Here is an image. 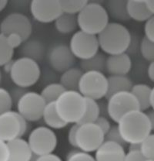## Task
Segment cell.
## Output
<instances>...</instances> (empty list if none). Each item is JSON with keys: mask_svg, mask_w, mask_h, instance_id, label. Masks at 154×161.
<instances>
[{"mask_svg": "<svg viewBox=\"0 0 154 161\" xmlns=\"http://www.w3.org/2000/svg\"><path fill=\"white\" fill-rule=\"evenodd\" d=\"M97 38L100 50L110 56L127 53L131 43L132 34L122 23L110 22Z\"/></svg>", "mask_w": 154, "mask_h": 161, "instance_id": "1", "label": "cell"}, {"mask_svg": "<svg viewBox=\"0 0 154 161\" xmlns=\"http://www.w3.org/2000/svg\"><path fill=\"white\" fill-rule=\"evenodd\" d=\"M116 124L127 145L140 143L152 132L146 114L140 110L128 112Z\"/></svg>", "mask_w": 154, "mask_h": 161, "instance_id": "2", "label": "cell"}, {"mask_svg": "<svg viewBox=\"0 0 154 161\" xmlns=\"http://www.w3.org/2000/svg\"><path fill=\"white\" fill-rule=\"evenodd\" d=\"M79 30L98 36L110 23V17L104 6L98 2H89L77 15Z\"/></svg>", "mask_w": 154, "mask_h": 161, "instance_id": "3", "label": "cell"}, {"mask_svg": "<svg viewBox=\"0 0 154 161\" xmlns=\"http://www.w3.org/2000/svg\"><path fill=\"white\" fill-rule=\"evenodd\" d=\"M86 106L85 98L77 91H65L56 102V108L61 119L68 124H78Z\"/></svg>", "mask_w": 154, "mask_h": 161, "instance_id": "4", "label": "cell"}, {"mask_svg": "<svg viewBox=\"0 0 154 161\" xmlns=\"http://www.w3.org/2000/svg\"><path fill=\"white\" fill-rule=\"evenodd\" d=\"M9 75L16 86L27 89L38 81L41 77V68L38 62L20 57L14 60Z\"/></svg>", "mask_w": 154, "mask_h": 161, "instance_id": "5", "label": "cell"}, {"mask_svg": "<svg viewBox=\"0 0 154 161\" xmlns=\"http://www.w3.org/2000/svg\"><path fill=\"white\" fill-rule=\"evenodd\" d=\"M78 92L84 98L96 101L106 98L108 77L103 72H84L79 85Z\"/></svg>", "mask_w": 154, "mask_h": 161, "instance_id": "6", "label": "cell"}, {"mask_svg": "<svg viewBox=\"0 0 154 161\" xmlns=\"http://www.w3.org/2000/svg\"><path fill=\"white\" fill-rule=\"evenodd\" d=\"M27 141L33 154L37 157L53 153L58 144L56 132L46 125L38 126L32 130Z\"/></svg>", "mask_w": 154, "mask_h": 161, "instance_id": "7", "label": "cell"}, {"mask_svg": "<svg viewBox=\"0 0 154 161\" xmlns=\"http://www.w3.org/2000/svg\"><path fill=\"white\" fill-rule=\"evenodd\" d=\"M29 122L16 111L10 110L0 115V140L8 142L23 138L29 130Z\"/></svg>", "mask_w": 154, "mask_h": 161, "instance_id": "8", "label": "cell"}, {"mask_svg": "<svg viewBox=\"0 0 154 161\" xmlns=\"http://www.w3.org/2000/svg\"><path fill=\"white\" fill-rule=\"evenodd\" d=\"M106 99L107 115L116 123L128 112L140 110L138 102L131 92H119Z\"/></svg>", "mask_w": 154, "mask_h": 161, "instance_id": "9", "label": "cell"}, {"mask_svg": "<svg viewBox=\"0 0 154 161\" xmlns=\"http://www.w3.org/2000/svg\"><path fill=\"white\" fill-rule=\"evenodd\" d=\"M105 141V134L95 123L79 124L76 132L77 149L83 152L95 153Z\"/></svg>", "mask_w": 154, "mask_h": 161, "instance_id": "10", "label": "cell"}, {"mask_svg": "<svg viewBox=\"0 0 154 161\" xmlns=\"http://www.w3.org/2000/svg\"><path fill=\"white\" fill-rule=\"evenodd\" d=\"M46 103L39 93L28 91L16 105V112L29 122L42 119Z\"/></svg>", "mask_w": 154, "mask_h": 161, "instance_id": "11", "label": "cell"}, {"mask_svg": "<svg viewBox=\"0 0 154 161\" xmlns=\"http://www.w3.org/2000/svg\"><path fill=\"white\" fill-rule=\"evenodd\" d=\"M76 59L86 60L100 52L97 36L89 34L79 30L73 33L69 44Z\"/></svg>", "mask_w": 154, "mask_h": 161, "instance_id": "12", "label": "cell"}, {"mask_svg": "<svg viewBox=\"0 0 154 161\" xmlns=\"http://www.w3.org/2000/svg\"><path fill=\"white\" fill-rule=\"evenodd\" d=\"M33 33V24L27 16L21 13H13L6 16L0 23V33L4 36L16 33L24 41L29 39Z\"/></svg>", "mask_w": 154, "mask_h": 161, "instance_id": "13", "label": "cell"}, {"mask_svg": "<svg viewBox=\"0 0 154 161\" xmlns=\"http://www.w3.org/2000/svg\"><path fill=\"white\" fill-rule=\"evenodd\" d=\"M29 9L33 19L41 23H54L62 14L59 0H33Z\"/></svg>", "mask_w": 154, "mask_h": 161, "instance_id": "14", "label": "cell"}, {"mask_svg": "<svg viewBox=\"0 0 154 161\" xmlns=\"http://www.w3.org/2000/svg\"><path fill=\"white\" fill-rule=\"evenodd\" d=\"M47 59L50 68L55 71L62 74L74 67L76 58L69 45L59 43L53 46L49 50Z\"/></svg>", "mask_w": 154, "mask_h": 161, "instance_id": "15", "label": "cell"}, {"mask_svg": "<svg viewBox=\"0 0 154 161\" xmlns=\"http://www.w3.org/2000/svg\"><path fill=\"white\" fill-rule=\"evenodd\" d=\"M133 62L128 53L110 55L106 58V72L111 75H127L130 72Z\"/></svg>", "mask_w": 154, "mask_h": 161, "instance_id": "16", "label": "cell"}, {"mask_svg": "<svg viewBox=\"0 0 154 161\" xmlns=\"http://www.w3.org/2000/svg\"><path fill=\"white\" fill-rule=\"evenodd\" d=\"M125 147L110 141L105 140L95 152L96 161H123Z\"/></svg>", "mask_w": 154, "mask_h": 161, "instance_id": "17", "label": "cell"}, {"mask_svg": "<svg viewBox=\"0 0 154 161\" xmlns=\"http://www.w3.org/2000/svg\"><path fill=\"white\" fill-rule=\"evenodd\" d=\"M9 150V161H29L34 156L28 141L16 138L6 142Z\"/></svg>", "mask_w": 154, "mask_h": 161, "instance_id": "18", "label": "cell"}, {"mask_svg": "<svg viewBox=\"0 0 154 161\" xmlns=\"http://www.w3.org/2000/svg\"><path fill=\"white\" fill-rule=\"evenodd\" d=\"M21 58H26L36 62L43 60L46 54V50L44 44L36 39H28L23 42L19 48Z\"/></svg>", "mask_w": 154, "mask_h": 161, "instance_id": "19", "label": "cell"}, {"mask_svg": "<svg viewBox=\"0 0 154 161\" xmlns=\"http://www.w3.org/2000/svg\"><path fill=\"white\" fill-rule=\"evenodd\" d=\"M128 0H108L105 2L104 7L109 17L115 20L116 23L127 22L130 20L127 11Z\"/></svg>", "mask_w": 154, "mask_h": 161, "instance_id": "20", "label": "cell"}, {"mask_svg": "<svg viewBox=\"0 0 154 161\" xmlns=\"http://www.w3.org/2000/svg\"><path fill=\"white\" fill-rule=\"evenodd\" d=\"M127 11L130 19L140 23H146L153 16L146 3V1L142 0H128Z\"/></svg>", "mask_w": 154, "mask_h": 161, "instance_id": "21", "label": "cell"}, {"mask_svg": "<svg viewBox=\"0 0 154 161\" xmlns=\"http://www.w3.org/2000/svg\"><path fill=\"white\" fill-rule=\"evenodd\" d=\"M133 86V80L127 75L108 76V92L106 98L119 92H130Z\"/></svg>", "mask_w": 154, "mask_h": 161, "instance_id": "22", "label": "cell"}, {"mask_svg": "<svg viewBox=\"0 0 154 161\" xmlns=\"http://www.w3.org/2000/svg\"><path fill=\"white\" fill-rule=\"evenodd\" d=\"M42 119L46 124V126L53 130H62L68 125L59 115L56 108V102L46 104Z\"/></svg>", "mask_w": 154, "mask_h": 161, "instance_id": "23", "label": "cell"}, {"mask_svg": "<svg viewBox=\"0 0 154 161\" xmlns=\"http://www.w3.org/2000/svg\"><path fill=\"white\" fill-rule=\"evenodd\" d=\"M83 75V71L80 68L73 67L72 68L61 74L59 78V83L66 91L79 90L80 80Z\"/></svg>", "mask_w": 154, "mask_h": 161, "instance_id": "24", "label": "cell"}, {"mask_svg": "<svg viewBox=\"0 0 154 161\" xmlns=\"http://www.w3.org/2000/svg\"><path fill=\"white\" fill-rule=\"evenodd\" d=\"M54 26L57 32L61 34H73L79 29L77 16L62 13L54 22Z\"/></svg>", "mask_w": 154, "mask_h": 161, "instance_id": "25", "label": "cell"}, {"mask_svg": "<svg viewBox=\"0 0 154 161\" xmlns=\"http://www.w3.org/2000/svg\"><path fill=\"white\" fill-rule=\"evenodd\" d=\"M152 88L146 84H136L133 85L130 92L134 95L139 104L140 111L146 112L150 108V97Z\"/></svg>", "mask_w": 154, "mask_h": 161, "instance_id": "26", "label": "cell"}, {"mask_svg": "<svg viewBox=\"0 0 154 161\" xmlns=\"http://www.w3.org/2000/svg\"><path fill=\"white\" fill-rule=\"evenodd\" d=\"M106 58L107 56L104 54V53L99 52L92 58L80 60L79 68L83 70V73L89 71H98L104 73V71H106Z\"/></svg>", "mask_w": 154, "mask_h": 161, "instance_id": "27", "label": "cell"}, {"mask_svg": "<svg viewBox=\"0 0 154 161\" xmlns=\"http://www.w3.org/2000/svg\"><path fill=\"white\" fill-rule=\"evenodd\" d=\"M85 101H86V106H85L84 113L78 124L94 123L99 116L101 115L100 104L98 101L91 98H85Z\"/></svg>", "mask_w": 154, "mask_h": 161, "instance_id": "28", "label": "cell"}, {"mask_svg": "<svg viewBox=\"0 0 154 161\" xmlns=\"http://www.w3.org/2000/svg\"><path fill=\"white\" fill-rule=\"evenodd\" d=\"M65 91L66 89L62 86L59 82H53L46 85L39 94L45 102L46 104H49L56 102Z\"/></svg>", "mask_w": 154, "mask_h": 161, "instance_id": "29", "label": "cell"}, {"mask_svg": "<svg viewBox=\"0 0 154 161\" xmlns=\"http://www.w3.org/2000/svg\"><path fill=\"white\" fill-rule=\"evenodd\" d=\"M87 3L86 0H59L62 13L75 16L83 10Z\"/></svg>", "mask_w": 154, "mask_h": 161, "instance_id": "30", "label": "cell"}, {"mask_svg": "<svg viewBox=\"0 0 154 161\" xmlns=\"http://www.w3.org/2000/svg\"><path fill=\"white\" fill-rule=\"evenodd\" d=\"M14 50L10 47L6 36L0 33V68L13 60Z\"/></svg>", "mask_w": 154, "mask_h": 161, "instance_id": "31", "label": "cell"}, {"mask_svg": "<svg viewBox=\"0 0 154 161\" xmlns=\"http://www.w3.org/2000/svg\"><path fill=\"white\" fill-rule=\"evenodd\" d=\"M140 153L145 159L154 160V133H150L140 143Z\"/></svg>", "mask_w": 154, "mask_h": 161, "instance_id": "32", "label": "cell"}, {"mask_svg": "<svg viewBox=\"0 0 154 161\" xmlns=\"http://www.w3.org/2000/svg\"><path fill=\"white\" fill-rule=\"evenodd\" d=\"M140 52L146 61H154V43L143 37L140 43Z\"/></svg>", "mask_w": 154, "mask_h": 161, "instance_id": "33", "label": "cell"}, {"mask_svg": "<svg viewBox=\"0 0 154 161\" xmlns=\"http://www.w3.org/2000/svg\"><path fill=\"white\" fill-rule=\"evenodd\" d=\"M105 140L110 141V142H116L122 147H126L127 146V143L123 140L121 133H120V130H119L118 125H114L110 127V130L105 134Z\"/></svg>", "mask_w": 154, "mask_h": 161, "instance_id": "34", "label": "cell"}, {"mask_svg": "<svg viewBox=\"0 0 154 161\" xmlns=\"http://www.w3.org/2000/svg\"><path fill=\"white\" fill-rule=\"evenodd\" d=\"M66 161H96L94 156L83 152L79 149H74L68 153Z\"/></svg>", "mask_w": 154, "mask_h": 161, "instance_id": "35", "label": "cell"}, {"mask_svg": "<svg viewBox=\"0 0 154 161\" xmlns=\"http://www.w3.org/2000/svg\"><path fill=\"white\" fill-rule=\"evenodd\" d=\"M13 105L9 91L0 87V115L12 110Z\"/></svg>", "mask_w": 154, "mask_h": 161, "instance_id": "36", "label": "cell"}, {"mask_svg": "<svg viewBox=\"0 0 154 161\" xmlns=\"http://www.w3.org/2000/svg\"><path fill=\"white\" fill-rule=\"evenodd\" d=\"M143 31H144V37L146 39L154 43V16H152L146 22Z\"/></svg>", "mask_w": 154, "mask_h": 161, "instance_id": "37", "label": "cell"}, {"mask_svg": "<svg viewBox=\"0 0 154 161\" xmlns=\"http://www.w3.org/2000/svg\"><path fill=\"white\" fill-rule=\"evenodd\" d=\"M79 124H72L67 134V140L69 144L74 149H77L76 145V132Z\"/></svg>", "mask_w": 154, "mask_h": 161, "instance_id": "38", "label": "cell"}, {"mask_svg": "<svg viewBox=\"0 0 154 161\" xmlns=\"http://www.w3.org/2000/svg\"><path fill=\"white\" fill-rule=\"evenodd\" d=\"M6 36L7 38L8 43H9L10 47L14 50L17 49V48H19L23 43V42H24L23 38L19 35L16 34V33H12V34H9Z\"/></svg>", "mask_w": 154, "mask_h": 161, "instance_id": "39", "label": "cell"}, {"mask_svg": "<svg viewBox=\"0 0 154 161\" xmlns=\"http://www.w3.org/2000/svg\"><path fill=\"white\" fill-rule=\"evenodd\" d=\"M94 123L101 129V130L103 131L104 134H106V132L110 130V127L112 126L111 123H110V121L109 120V119L107 118L106 116H105V115H102L99 116V118L97 119Z\"/></svg>", "mask_w": 154, "mask_h": 161, "instance_id": "40", "label": "cell"}, {"mask_svg": "<svg viewBox=\"0 0 154 161\" xmlns=\"http://www.w3.org/2000/svg\"><path fill=\"white\" fill-rule=\"evenodd\" d=\"M28 91L26 88H20V87L16 86L14 88L11 89L9 91V95L11 96L12 101H13V104H17V102H19V100L21 98V97L24 95L25 93H26Z\"/></svg>", "mask_w": 154, "mask_h": 161, "instance_id": "41", "label": "cell"}, {"mask_svg": "<svg viewBox=\"0 0 154 161\" xmlns=\"http://www.w3.org/2000/svg\"><path fill=\"white\" fill-rule=\"evenodd\" d=\"M145 158L140 151H128L126 153L123 161H143Z\"/></svg>", "mask_w": 154, "mask_h": 161, "instance_id": "42", "label": "cell"}, {"mask_svg": "<svg viewBox=\"0 0 154 161\" xmlns=\"http://www.w3.org/2000/svg\"><path fill=\"white\" fill-rule=\"evenodd\" d=\"M0 161H9V150L7 143L0 140Z\"/></svg>", "mask_w": 154, "mask_h": 161, "instance_id": "43", "label": "cell"}, {"mask_svg": "<svg viewBox=\"0 0 154 161\" xmlns=\"http://www.w3.org/2000/svg\"><path fill=\"white\" fill-rule=\"evenodd\" d=\"M36 161H63V160L56 154L50 153L37 157Z\"/></svg>", "mask_w": 154, "mask_h": 161, "instance_id": "44", "label": "cell"}, {"mask_svg": "<svg viewBox=\"0 0 154 161\" xmlns=\"http://www.w3.org/2000/svg\"><path fill=\"white\" fill-rule=\"evenodd\" d=\"M147 75H148L149 79L154 83V61L151 62L149 64L147 68Z\"/></svg>", "mask_w": 154, "mask_h": 161, "instance_id": "45", "label": "cell"}, {"mask_svg": "<svg viewBox=\"0 0 154 161\" xmlns=\"http://www.w3.org/2000/svg\"><path fill=\"white\" fill-rule=\"evenodd\" d=\"M147 117H148L149 122H150V127H151V131L154 132V111L153 110H149L148 112H146Z\"/></svg>", "mask_w": 154, "mask_h": 161, "instance_id": "46", "label": "cell"}, {"mask_svg": "<svg viewBox=\"0 0 154 161\" xmlns=\"http://www.w3.org/2000/svg\"><path fill=\"white\" fill-rule=\"evenodd\" d=\"M140 143L128 144V151H140Z\"/></svg>", "mask_w": 154, "mask_h": 161, "instance_id": "47", "label": "cell"}, {"mask_svg": "<svg viewBox=\"0 0 154 161\" xmlns=\"http://www.w3.org/2000/svg\"><path fill=\"white\" fill-rule=\"evenodd\" d=\"M13 63H14V60H10L9 62H8L6 64H5L4 66L3 67V69H4L6 73L9 74L10 70H11V69H12V67H13Z\"/></svg>", "mask_w": 154, "mask_h": 161, "instance_id": "48", "label": "cell"}, {"mask_svg": "<svg viewBox=\"0 0 154 161\" xmlns=\"http://www.w3.org/2000/svg\"><path fill=\"white\" fill-rule=\"evenodd\" d=\"M146 3L151 14L154 16V0H146Z\"/></svg>", "mask_w": 154, "mask_h": 161, "instance_id": "49", "label": "cell"}, {"mask_svg": "<svg viewBox=\"0 0 154 161\" xmlns=\"http://www.w3.org/2000/svg\"><path fill=\"white\" fill-rule=\"evenodd\" d=\"M150 108L154 111V87L152 88L151 97H150Z\"/></svg>", "mask_w": 154, "mask_h": 161, "instance_id": "50", "label": "cell"}, {"mask_svg": "<svg viewBox=\"0 0 154 161\" xmlns=\"http://www.w3.org/2000/svg\"><path fill=\"white\" fill-rule=\"evenodd\" d=\"M8 3L9 2L7 0H0V13H1L3 10L5 9V8L7 6Z\"/></svg>", "mask_w": 154, "mask_h": 161, "instance_id": "51", "label": "cell"}, {"mask_svg": "<svg viewBox=\"0 0 154 161\" xmlns=\"http://www.w3.org/2000/svg\"><path fill=\"white\" fill-rule=\"evenodd\" d=\"M36 158H37V156H36V155H34L33 157V158L31 159V160H30L29 161H36Z\"/></svg>", "mask_w": 154, "mask_h": 161, "instance_id": "52", "label": "cell"}, {"mask_svg": "<svg viewBox=\"0 0 154 161\" xmlns=\"http://www.w3.org/2000/svg\"><path fill=\"white\" fill-rule=\"evenodd\" d=\"M2 80H3V75H2V72L1 70H0V85H1L2 83Z\"/></svg>", "mask_w": 154, "mask_h": 161, "instance_id": "53", "label": "cell"}, {"mask_svg": "<svg viewBox=\"0 0 154 161\" xmlns=\"http://www.w3.org/2000/svg\"><path fill=\"white\" fill-rule=\"evenodd\" d=\"M143 161H154V160H149V159H145Z\"/></svg>", "mask_w": 154, "mask_h": 161, "instance_id": "54", "label": "cell"}]
</instances>
